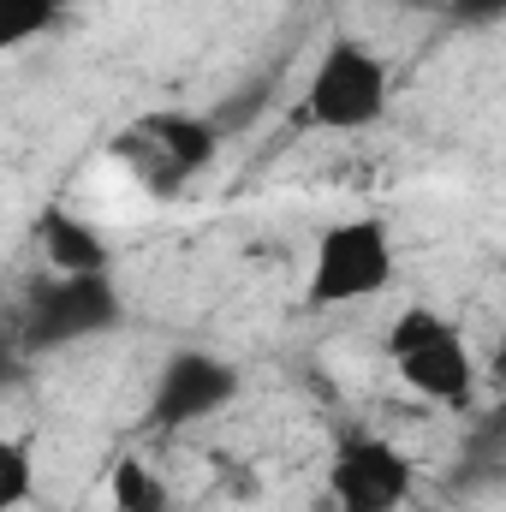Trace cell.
Instances as JSON below:
<instances>
[{"instance_id": "6da1fadb", "label": "cell", "mask_w": 506, "mask_h": 512, "mask_svg": "<svg viewBox=\"0 0 506 512\" xmlns=\"http://www.w3.org/2000/svg\"><path fill=\"white\" fill-rule=\"evenodd\" d=\"M221 126L209 114H185V108H161V114H137L114 137V161L131 185L155 203L185 197L215 161H221Z\"/></svg>"}, {"instance_id": "7a4b0ae2", "label": "cell", "mask_w": 506, "mask_h": 512, "mask_svg": "<svg viewBox=\"0 0 506 512\" xmlns=\"http://www.w3.org/2000/svg\"><path fill=\"white\" fill-rule=\"evenodd\" d=\"M387 102H393V72L364 36H334L304 90H298V108L292 120L304 131H328V137H352V131H370L387 120Z\"/></svg>"}, {"instance_id": "3957f363", "label": "cell", "mask_w": 506, "mask_h": 512, "mask_svg": "<svg viewBox=\"0 0 506 512\" xmlns=\"http://www.w3.org/2000/svg\"><path fill=\"white\" fill-rule=\"evenodd\" d=\"M387 364L393 376L411 387L417 399L429 405H447V411H465L477 399V358H471V340L453 316H441L435 304H405L393 322H387Z\"/></svg>"}, {"instance_id": "277c9868", "label": "cell", "mask_w": 506, "mask_h": 512, "mask_svg": "<svg viewBox=\"0 0 506 512\" xmlns=\"http://www.w3.org/2000/svg\"><path fill=\"white\" fill-rule=\"evenodd\" d=\"M399 274V245H393V227L381 215H346L334 227L316 233V251H310V280H304V298L316 310H346V304H370L393 286Z\"/></svg>"}, {"instance_id": "5b68a950", "label": "cell", "mask_w": 506, "mask_h": 512, "mask_svg": "<svg viewBox=\"0 0 506 512\" xmlns=\"http://www.w3.org/2000/svg\"><path fill=\"white\" fill-rule=\"evenodd\" d=\"M322 489H328L334 512H405L411 489H417V465L393 435H376V429L352 423L328 447Z\"/></svg>"}, {"instance_id": "8992f818", "label": "cell", "mask_w": 506, "mask_h": 512, "mask_svg": "<svg viewBox=\"0 0 506 512\" xmlns=\"http://www.w3.org/2000/svg\"><path fill=\"white\" fill-rule=\"evenodd\" d=\"M126 304L114 274H54L48 286L30 292L24 316H18V346L24 352H66L84 346L108 328H120Z\"/></svg>"}, {"instance_id": "52a82bcc", "label": "cell", "mask_w": 506, "mask_h": 512, "mask_svg": "<svg viewBox=\"0 0 506 512\" xmlns=\"http://www.w3.org/2000/svg\"><path fill=\"white\" fill-rule=\"evenodd\" d=\"M239 399V370L215 352H173L155 387H149V423L161 435H185V429H203L215 423L227 405Z\"/></svg>"}, {"instance_id": "ba28073f", "label": "cell", "mask_w": 506, "mask_h": 512, "mask_svg": "<svg viewBox=\"0 0 506 512\" xmlns=\"http://www.w3.org/2000/svg\"><path fill=\"white\" fill-rule=\"evenodd\" d=\"M36 251L48 256L54 274H114V251H108L102 227L66 203H48L36 215Z\"/></svg>"}, {"instance_id": "9c48e42d", "label": "cell", "mask_w": 506, "mask_h": 512, "mask_svg": "<svg viewBox=\"0 0 506 512\" xmlns=\"http://www.w3.org/2000/svg\"><path fill=\"white\" fill-rule=\"evenodd\" d=\"M108 507L114 512H155L167 507V483L143 465V459H114V471H108Z\"/></svg>"}, {"instance_id": "30bf717a", "label": "cell", "mask_w": 506, "mask_h": 512, "mask_svg": "<svg viewBox=\"0 0 506 512\" xmlns=\"http://www.w3.org/2000/svg\"><path fill=\"white\" fill-rule=\"evenodd\" d=\"M36 495V453L24 435H0V512H24Z\"/></svg>"}, {"instance_id": "8fae6325", "label": "cell", "mask_w": 506, "mask_h": 512, "mask_svg": "<svg viewBox=\"0 0 506 512\" xmlns=\"http://www.w3.org/2000/svg\"><path fill=\"white\" fill-rule=\"evenodd\" d=\"M60 24V12L48 0H0V54H18L30 42H42Z\"/></svg>"}, {"instance_id": "7c38bea8", "label": "cell", "mask_w": 506, "mask_h": 512, "mask_svg": "<svg viewBox=\"0 0 506 512\" xmlns=\"http://www.w3.org/2000/svg\"><path fill=\"white\" fill-rule=\"evenodd\" d=\"M453 6H459L471 24H495V18L506 12V0H453Z\"/></svg>"}, {"instance_id": "4fadbf2b", "label": "cell", "mask_w": 506, "mask_h": 512, "mask_svg": "<svg viewBox=\"0 0 506 512\" xmlns=\"http://www.w3.org/2000/svg\"><path fill=\"white\" fill-rule=\"evenodd\" d=\"M48 6H54V12H72V6H84V0H48Z\"/></svg>"}, {"instance_id": "5bb4252c", "label": "cell", "mask_w": 506, "mask_h": 512, "mask_svg": "<svg viewBox=\"0 0 506 512\" xmlns=\"http://www.w3.org/2000/svg\"><path fill=\"white\" fill-rule=\"evenodd\" d=\"M155 512H179V507H173V501H167V507H155Z\"/></svg>"}]
</instances>
